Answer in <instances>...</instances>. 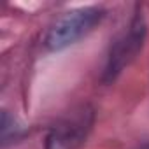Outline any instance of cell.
Listing matches in <instances>:
<instances>
[{
	"label": "cell",
	"mask_w": 149,
	"mask_h": 149,
	"mask_svg": "<svg viewBox=\"0 0 149 149\" xmlns=\"http://www.w3.org/2000/svg\"><path fill=\"white\" fill-rule=\"evenodd\" d=\"M104 18L102 7H81L63 14L47 32L46 47L49 51H61L81 37L90 33Z\"/></svg>",
	"instance_id": "1"
},
{
	"label": "cell",
	"mask_w": 149,
	"mask_h": 149,
	"mask_svg": "<svg viewBox=\"0 0 149 149\" xmlns=\"http://www.w3.org/2000/svg\"><path fill=\"white\" fill-rule=\"evenodd\" d=\"M146 35V25L140 16H135V19L130 23L126 32L112 44L107 68H105V79L111 81L114 79L119 72H123L125 67L130 65V61L139 54L142 42Z\"/></svg>",
	"instance_id": "2"
},
{
	"label": "cell",
	"mask_w": 149,
	"mask_h": 149,
	"mask_svg": "<svg viewBox=\"0 0 149 149\" xmlns=\"http://www.w3.org/2000/svg\"><path fill=\"white\" fill-rule=\"evenodd\" d=\"M90 121H88V112H79L76 116L68 118L61 125L54 126L47 137V146L46 149H74L77 147L84 137L86 132L90 130Z\"/></svg>",
	"instance_id": "3"
},
{
	"label": "cell",
	"mask_w": 149,
	"mask_h": 149,
	"mask_svg": "<svg viewBox=\"0 0 149 149\" xmlns=\"http://www.w3.org/2000/svg\"><path fill=\"white\" fill-rule=\"evenodd\" d=\"M9 132H13V135H14V139H16L18 133L21 132V126L18 125V121H16L14 118L9 116L7 111H4V114H2V140H4V144L7 142V139H9V135H11Z\"/></svg>",
	"instance_id": "4"
},
{
	"label": "cell",
	"mask_w": 149,
	"mask_h": 149,
	"mask_svg": "<svg viewBox=\"0 0 149 149\" xmlns=\"http://www.w3.org/2000/svg\"><path fill=\"white\" fill-rule=\"evenodd\" d=\"M142 149H149V146H144V147H142Z\"/></svg>",
	"instance_id": "5"
}]
</instances>
